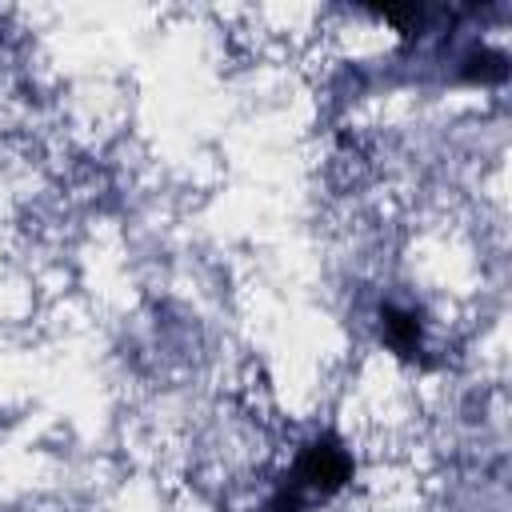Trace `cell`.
<instances>
[{"instance_id": "cell-1", "label": "cell", "mask_w": 512, "mask_h": 512, "mask_svg": "<svg viewBox=\"0 0 512 512\" xmlns=\"http://www.w3.org/2000/svg\"><path fill=\"white\" fill-rule=\"evenodd\" d=\"M388 340H392V348L412 352V348H416V340H420L416 320H412V316H404V312H388Z\"/></svg>"}]
</instances>
